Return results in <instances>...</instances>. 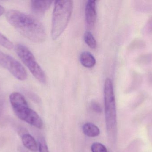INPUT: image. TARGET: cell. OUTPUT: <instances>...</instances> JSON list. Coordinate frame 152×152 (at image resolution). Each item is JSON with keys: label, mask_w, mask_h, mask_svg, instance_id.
<instances>
[{"label": "cell", "mask_w": 152, "mask_h": 152, "mask_svg": "<svg viewBox=\"0 0 152 152\" xmlns=\"http://www.w3.org/2000/svg\"><path fill=\"white\" fill-rule=\"evenodd\" d=\"M6 18L18 32L30 41L41 43L46 39L45 28L34 17L17 10H12L7 12Z\"/></svg>", "instance_id": "cell-1"}, {"label": "cell", "mask_w": 152, "mask_h": 152, "mask_svg": "<svg viewBox=\"0 0 152 152\" xmlns=\"http://www.w3.org/2000/svg\"><path fill=\"white\" fill-rule=\"evenodd\" d=\"M73 10V1H55L51 31L52 38L53 40L58 39L65 31L70 20Z\"/></svg>", "instance_id": "cell-2"}, {"label": "cell", "mask_w": 152, "mask_h": 152, "mask_svg": "<svg viewBox=\"0 0 152 152\" xmlns=\"http://www.w3.org/2000/svg\"><path fill=\"white\" fill-rule=\"evenodd\" d=\"M10 101L13 112L19 119L41 129L43 126L42 119L34 111L30 109L23 95L18 92L11 94Z\"/></svg>", "instance_id": "cell-3"}, {"label": "cell", "mask_w": 152, "mask_h": 152, "mask_svg": "<svg viewBox=\"0 0 152 152\" xmlns=\"http://www.w3.org/2000/svg\"><path fill=\"white\" fill-rule=\"evenodd\" d=\"M15 49L17 55L33 76L40 83L46 84L47 81L46 75L30 50L22 44L16 45Z\"/></svg>", "instance_id": "cell-4"}, {"label": "cell", "mask_w": 152, "mask_h": 152, "mask_svg": "<svg viewBox=\"0 0 152 152\" xmlns=\"http://www.w3.org/2000/svg\"><path fill=\"white\" fill-rule=\"evenodd\" d=\"M104 93L106 128L108 132L110 133L116 126V112L113 84L110 78L106 79L104 82Z\"/></svg>", "instance_id": "cell-5"}, {"label": "cell", "mask_w": 152, "mask_h": 152, "mask_svg": "<svg viewBox=\"0 0 152 152\" xmlns=\"http://www.w3.org/2000/svg\"><path fill=\"white\" fill-rule=\"evenodd\" d=\"M0 66L7 70L18 80L24 81L27 78L26 70L22 64L10 55L1 51Z\"/></svg>", "instance_id": "cell-6"}, {"label": "cell", "mask_w": 152, "mask_h": 152, "mask_svg": "<svg viewBox=\"0 0 152 152\" xmlns=\"http://www.w3.org/2000/svg\"><path fill=\"white\" fill-rule=\"evenodd\" d=\"M85 17L88 27L92 29L96 22V1H88L85 8Z\"/></svg>", "instance_id": "cell-7"}, {"label": "cell", "mask_w": 152, "mask_h": 152, "mask_svg": "<svg viewBox=\"0 0 152 152\" xmlns=\"http://www.w3.org/2000/svg\"><path fill=\"white\" fill-rule=\"evenodd\" d=\"M53 1H32L30 2L31 10L34 14L37 16H43L50 8Z\"/></svg>", "instance_id": "cell-8"}, {"label": "cell", "mask_w": 152, "mask_h": 152, "mask_svg": "<svg viewBox=\"0 0 152 152\" xmlns=\"http://www.w3.org/2000/svg\"><path fill=\"white\" fill-rule=\"evenodd\" d=\"M143 77L137 71L133 70L131 72L130 81L127 90L129 92H132L137 90L142 84Z\"/></svg>", "instance_id": "cell-9"}, {"label": "cell", "mask_w": 152, "mask_h": 152, "mask_svg": "<svg viewBox=\"0 0 152 152\" xmlns=\"http://www.w3.org/2000/svg\"><path fill=\"white\" fill-rule=\"evenodd\" d=\"M21 141L25 147L32 152L37 151V145L34 137L29 133L25 134L21 137Z\"/></svg>", "instance_id": "cell-10"}, {"label": "cell", "mask_w": 152, "mask_h": 152, "mask_svg": "<svg viewBox=\"0 0 152 152\" xmlns=\"http://www.w3.org/2000/svg\"><path fill=\"white\" fill-rule=\"evenodd\" d=\"M80 61L82 66L86 68H93L96 63L94 57L90 52L87 51L81 53L80 56Z\"/></svg>", "instance_id": "cell-11"}, {"label": "cell", "mask_w": 152, "mask_h": 152, "mask_svg": "<svg viewBox=\"0 0 152 152\" xmlns=\"http://www.w3.org/2000/svg\"><path fill=\"white\" fill-rule=\"evenodd\" d=\"M83 132L85 135L90 137L98 136L100 134V130L97 126L90 122H87L83 125Z\"/></svg>", "instance_id": "cell-12"}, {"label": "cell", "mask_w": 152, "mask_h": 152, "mask_svg": "<svg viewBox=\"0 0 152 152\" xmlns=\"http://www.w3.org/2000/svg\"><path fill=\"white\" fill-rule=\"evenodd\" d=\"M133 7L137 11L149 12L152 11V1H135Z\"/></svg>", "instance_id": "cell-13"}, {"label": "cell", "mask_w": 152, "mask_h": 152, "mask_svg": "<svg viewBox=\"0 0 152 152\" xmlns=\"http://www.w3.org/2000/svg\"><path fill=\"white\" fill-rule=\"evenodd\" d=\"M135 62L139 66H145L152 64V52L142 54L135 59Z\"/></svg>", "instance_id": "cell-14"}, {"label": "cell", "mask_w": 152, "mask_h": 152, "mask_svg": "<svg viewBox=\"0 0 152 152\" xmlns=\"http://www.w3.org/2000/svg\"><path fill=\"white\" fill-rule=\"evenodd\" d=\"M146 42L141 38H137L133 39L129 45L128 50L130 51L142 50L146 47Z\"/></svg>", "instance_id": "cell-15"}, {"label": "cell", "mask_w": 152, "mask_h": 152, "mask_svg": "<svg viewBox=\"0 0 152 152\" xmlns=\"http://www.w3.org/2000/svg\"><path fill=\"white\" fill-rule=\"evenodd\" d=\"M84 39L86 44L92 49H96L97 47V43L93 34L89 31L85 32Z\"/></svg>", "instance_id": "cell-16"}, {"label": "cell", "mask_w": 152, "mask_h": 152, "mask_svg": "<svg viewBox=\"0 0 152 152\" xmlns=\"http://www.w3.org/2000/svg\"><path fill=\"white\" fill-rule=\"evenodd\" d=\"M0 45L3 47L11 50L14 47L12 42L0 32Z\"/></svg>", "instance_id": "cell-17"}, {"label": "cell", "mask_w": 152, "mask_h": 152, "mask_svg": "<svg viewBox=\"0 0 152 152\" xmlns=\"http://www.w3.org/2000/svg\"><path fill=\"white\" fill-rule=\"evenodd\" d=\"M142 33L145 35H152V17H150L142 29Z\"/></svg>", "instance_id": "cell-18"}, {"label": "cell", "mask_w": 152, "mask_h": 152, "mask_svg": "<svg viewBox=\"0 0 152 152\" xmlns=\"http://www.w3.org/2000/svg\"><path fill=\"white\" fill-rule=\"evenodd\" d=\"M92 152H108L107 148L103 145L100 143H94L91 145Z\"/></svg>", "instance_id": "cell-19"}, {"label": "cell", "mask_w": 152, "mask_h": 152, "mask_svg": "<svg viewBox=\"0 0 152 152\" xmlns=\"http://www.w3.org/2000/svg\"><path fill=\"white\" fill-rule=\"evenodd\" d=\"M38 149L39 152H49V148L45 138L41 137L38 141Z\"/></svg>", "instance_id": "cell-20"}, {"label": "cell", "mask_w": 152, "mask_h": 152, "mask_svg": "<svg viewBox=\"0 0 152 152\" xmlns=\"http://www.w3.org/2000/svg\"><path fill=\"white\" fill-rule=\"evenodd\" d=\"M91 109L95 112L97 113H101L102 112V107L100 106V104L96 101L92 102L91 103Z\"/></svg>", "instance_id": "cell-21"}, {"label": "cell", "mask_w": 152, "mask_h": 152, "mask_svg": "<svg viewBox=\"0 0 152 152\" xmlns=\"http://www.w3.org/2000/svg\"><path fill=\"white\" fill-rule=\"evenodd\" d=\"M146 78L147 84L152 86V70H148L146 73Z\"/></svg>", "instance_id": "cell-22"}, {"label": "cell", "mask_w": 152, "mask_h": 152, "mask_svg": "<svg viewBox=\"0 0 152 152\" xmlns=\"http://www.w3.org/2000/svg\"><path fill=\"white\" fill-rule=\"evenodd\" d=\"M4 105V99L2 95H0V119H1L2 113Z\"/></svg>", "instance_id": "cell-23"}, {"label": "cell", "mask_w": 152, "mask_h": 152, "mask_svg": "<svg viewBox=\"0 0 152 152\" xmlns=\"http://www.w3.org/2000/svg\"><path fill=\"white\" fill-rule=\"evenodd\" d=\"M4 12H5V10H4V8L1 5H0V17L3 14H4Z\"/></svg>", "instance_id": "cell-24"}, {"label": "cell", "mask_w": 152, "mask_h": 152, "mask_svg": "<svg viewBox=\"0 0 152 152\" xmlns=\"http://www.w3.org/2000/svg\"><path fill=\"white\" fill-rule=\"evenodd\" d=\"M18 150L19 152H28L26 149H24L23 147H21V146L19 147Z\"/></svg>", "instance_id": "cell-25"}]
</instances>
